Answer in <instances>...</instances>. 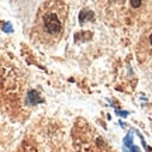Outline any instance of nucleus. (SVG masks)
Listing matches in <instances>:
<instances>
[{
  "mask_svg": "<svg viewBox=\"0 0 152 152\" xmlns=\"http://www.w3.org/2000/svg\"><path fill=\"white\" fill-rule=\"evenodd\" d=\"M1 30H3L4 33H13V31H14V28H13V26H11L10 23H3V24H1Z\"/></svg>",
  "mask_w": 152,
  "mask_h": 152,
  "instance_id": "nucleus-5",
  "label": "nucleus"
},
{
  "mask_svg": "<svg viewBox=\"0 0 152 152\" xmlns=\"http://www.w3.org/2000/svg\"><path fill=\"white\" fill-rule=\"evenodd\" d=\"M115 111H117V114L121 115V117H127V115H128V111H121V110H115Z\"/></svg>",
  "mask_w": 152,
  "mask_h": 152,
  "instance_id": "nucleus-7",
  "label": "nucleus"
},
{
  "mask_svg": "<svg viewBox=\"0 0 152 152\" xmlns=\"http://www.w3.org/2000/svg\"><path fill=\"white\" fill-rule=\"evenodd\" d=\"M85 21H94V13H93L92 10L83 9V10L79 13V23H80V24H85Z\"/></svg>",
  "mask_w": 152,
  "mask_h": 152,
  "instance_id": "nucleus-4",
  "label": "nucleus"
},
{
  "mask_svg": "<svg viewBox=\"0 0 152 152\" xmlns=\"http://www.w3.org/2000/svg\"><path fill=\"white\" fill-rule=\"evenodd\" d=\"M131 6H132L134 9H138V7L141 6V1H140V0H131Z\"/></svg>",
  "mask_w": 152,
  "mask_h": 152,
  "instance_id": "nucleus-6",
  "label": "nucleus"
},
{
  "mask_svg": "<svg viewBox=\"0 0 152 152\" xmlns=\"http://www.w3.org/2000/svg\"><path fill=\"white\" fill-rule=\"evenodd\" d=\"M26 102H27V104H30V106H35V104L42 103L44 99L39 96V93H38L37 90H28Z\"/></svg>",
  "mask_w": 152,
  "mask_h": 152,
  "instance_id": "nucleus-2",
  "label": "nucleus"
},
{
  "mask_svg": "<svg viewBox=\"0 0 152 152\" xmlns=\"http://www.w3.org/2000/svg\"><path fill=\"white\" fill-rule=\"evenodd\" d=\"M124 152H141L132 144V132H131V131L124 138Z\"/></svg>",
  "mask_w": 152,
  "mask_h": 152,
  "instance_id": "nucleus-3",
  "label": "nucleus"
},
{
  "mask_svg": "<svg viewBox=\"0 0 152 152\" xmlns=\"http://www.w3.org/2000/svg\"><path fill=\"white\" fill-rule=\"evenodd\" d=\"M149 42H151V45H152V33H151V35H149Z\"/></svg>",
  "mask_w": 152,
  "mask_h": 152,
  "instance_id": "nucleus-8",
  "label": "nucleus"
},
{
  "mask_svg": "<svg viewBox=\"0 0 152 152\" xmlns=\"http://www.w3.org/2000/svg\"><path fill=\"white\" fill-rule=\"evenodd\" d=\"M42 23L47 33L52 34V35H56V34H59L62 31V24H61L59 18L55 13H47L42 18Z\"/></svg>",
  "mask_w": 152,
  "mask_h": 152,
  "instance_id": "nucleus-1",
  "label": "nucleus"
}]
</instances>
